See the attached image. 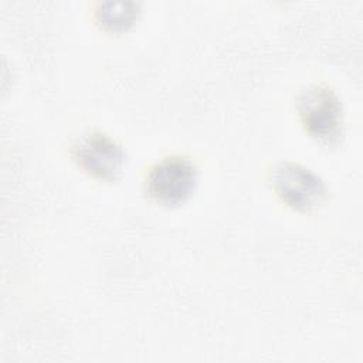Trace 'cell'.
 Returning a JSON list of instances; mask_svg holds the SVG:
<instances>
[{
  "label": "cell",
  "mask_w": 363,
  "mask_h": 363,
  "mask_svg": "<svg viewBox=\"0 0 363 363\" xmlns=\"http://www.w3.org/2000/svg\"><path fill=\"white\" fill-rule=\"evenodd\" d=\"M71 155L86 174L101 182L116 180L125 166L123 147L104 132H85L72 143Z\"/></svg>",
  "instance_id": "277c9868"
},
{
  "label": "cell",
  "mask_w": 363,
  "mask_h": 363,
  "mask_svg": "<svg viewBox=\"0 0 363 363\" xmlns=\"http://www.w3.org/2000/svg\"><path fill=\"white\" fill-rule=\"evenodd\" d=\"M296 111L305 130L325 145H337L343 138V106L336 92L313 84L299 92Z\"/></svg>",
  "instance_id": "6da1fadb"
},
{
  "label": "cell",
  "mask_w": 363,
  "mask_h": 363,
  "mask_svg": "<svg viewBox=\"0 0 363 363\" xmlns=\"http://www.w3.org/2000/svg\"><path fill=\"white\" fill-rule=\"evenodd\" d=\"M140 16V3L101 1L95 10L98 24L109 33L128 31Z\"/></svg>",
  "instance_id": "5b68a950"
},
{
  "label": "cell",
  "mask_w": 363,
  "mask_h": 363,
  "mask_svg": "<svg viewBox=\"0 0 363 363\" xmlns=\"http://www.w3.org/2000/svg\"><path fill=\"white\" fill-rule=\"evenodd\" d=\"M269 182L277 196L298 211H311L326 199L325 182L311 169L295 162H279L271 173Z\"/></svg>",
  "instance_id": "3957f363"
},
{
  "label": "cell",
  "mask_w": 363,
  "mask_h": 363,
  "mask_svg": "<svg viewBox=\"0 0 363 363\" xmlns=\"http://www.w3.org/2000/svg\"><path fill=\"white\" fill-rule=\"evenodd\" d=\"M197 182L199 170L190 159L169 156L150 167L145 179V191L157 204L174 207L191 197Z\"/></svg>",
  "instance_id": "7a4b0ae2"
}]
</instances>
